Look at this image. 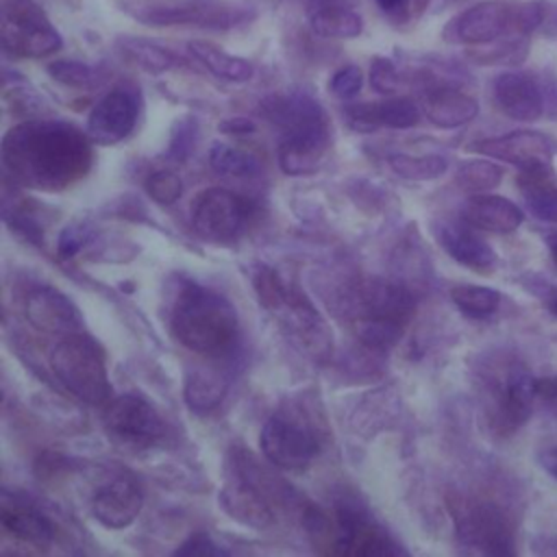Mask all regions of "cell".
<instances>
[{"label":"cell","mask_w":557,"mask_h":557,"mask_svg":"<svg viewBox=\"0 0 557 557\" xmlns=\"http://www.w3.org/2000/svg\"><path fill=\"white\" fill-rule=\"evenodd\" d=\"M148 196L159 205H174L183 194V181L172 170H157L144 183Z\"/></svg>","instance_id":"38"},{"label":"cell","mask_w":557,"mask_h":557,"mask_svg":"<svg viewBox=\"0 0 557 557\" xmlns=\"http://www.w3.org/2000/svg\"><path fill=\"white\" fill-rule=\"evenodd\" d=\"M494 100L498 109L520 122H533L544 113L540 83L524 72H503L494 81Z\"/></svg>","instance_id":"22"},{"label":"cell","mask_w":557,"mask_h":557,"mask_svg":"<svg viewBox=\"0 0 557 557\" xmlns=\"http://www.w3.org/2000/svg\"><path fill=\"white\" fill-rule=\"evenodd\" d=\"M48 74L52 81L65 85V87H76V89H96L104 78L107 72L100 67L74 61V59H57L48 65Z\"/></svg>","instance_id":"36"},{"label":"cell","mask_w":557,"mask_h":557,"mask_svg":"<svg viewBox=\"0 0 557 557\" xmlns=\"http://www.w3.org/2000/svg\"><path fill=\"white\" fill-rule=\"evenodd\" d=\"M228 392V376L215 366H191L185 372L183 398L196 413L213 411Z\"/></svg>","instance_id":"29"},{"label":"cell","mask_w":557,"mask_h":557,"mask_svg":"<svg viewBox=\"0 0 557 557\" xmlns=\"http://www.w3.org/2000/svg\"><path fill=\"white\" fill-rule=\"evenodd\" d=\"M400 416V396L394 387H379L366 394L350 413V424L361 437L389 429Z\"/></svg>","instance_id":"28"},{"label":"cell","mask_w":557,"mask_h":557,"mask_svg":"<svg viewBox=\"0 0 557 557\" xmlns=\"http://www.w3.org/2000/svg\"><path fill=\"white\" fill-rule=\"evenodd\" d=\"M457 540L485 555H511L513 533L503 509L490 500L457 498L450 503Z\"/></svg>","instance_id":"10"},{"label":"cell","mask_w":557,"mask_h":557,"mask_svg":"<svg viewBox=\"0 0 557 557\" xmlns=\"http://www.w3.org/2000/svg\"><path fill=\"white\" fill-rule=\"evenodd\" d=\"M209 163L218 174L226 176H255L259 174V161L244 148L231 144H213L209 152Z\"/></svg>","instance_id":"34"},{"label":"cell","mask_w":557,"mask_h":557,"mask_svg":"<svg viewBox=\"0 0 557 557\" xmlns=\"http://www.w3.org/2000/svg\"><path fill=\"white\" fill-rule=\"evenodd\" d=\"M87 244V228H81V226H65L59 235V242H57V250L63 259H70L74 257L83 246Z\"/></svg>","instance_id":"43"},{"label":"cell","mask_w":557,"mask_h":557,"mask_svg":"<svg viewBox=\"0 0 557 557\" xmlns=\"http://www.w3.org/2000/svg\"><path fill=\"white\" fill-rule=\"evenodd\" d=\"M450 300L468 318H487L500 305V294L485 285H455L450 287Z\"/></svg>","instance_id":"33"},{"label":"cell","mask_w":557,"mask_h":557,"mask_svg":"<svg viewBox=\"0 0 557 557\" xmlns=\"http://www.w3.org/2000/svg\"><path fill=\"white\" fill-rule=\"evenodd\" d=\"M503 181V168L487 159H472L457 168L455 183L466 191H492Z\"/></svg>","instance_id":"37"},{"label":"cell","mask_w":557,"mask_h":557,"mask_svg":"<svg viewBox=\"0 0 557 557\" xmlns=\"http://www.w3.org/2000/svg\"><path fill=\"white\" fill-rule=\"evenodd\" d=\"M141 94L135 85H120L104 94L87 115V135L94 144L113 146L124 141L137 126Z\"/></svg>","instance_id":"14"},{"label":"cell","mask_w":557,"mask_h":557,"mask_svg":"<svg viewBox=\"0 0 557 557\" xmlns=\"http://www.w3.org/2000/svg\"><path fill=\"white\" fill-rule=\"evenodd\" d=\"M537 398L557 413V376L537 381Z\"/></svg>","instance_id":"44"},{"label":"cell","mask_w":557,"mask_h":557,"mask_svg":"<svg viewBox=\"0 0 557 557\" xmlns=\"http://www.w3.org/2000/svg\"><path fill=\"white\" fill-rule=\"evenodd\" d=\"M24 315L41 333L70 335L83 329L78 307L61 289L52 285H37L24 298Z\"/></svg>","instance_id":"19"},{"label":"cell","mask_w":557,"mask_h":557,"mask_svg":"<svg viewBox=\"0 0 557 557\" xmlns=\"http://www.w3.org/2000/svg\"><path fill=\"white\" fill-rule=\"evenodd\" d=\"M259 446L274 468L302 470L318 457L320 435L305 409L285 405L265 420Z\"/></svg>","instance_id":"8"},{"label":"cell","mask_w":557,"mask_h":557,"mask_svg":"<svg viewBox=\"0 0 557 557\" xmlns=\"http://www.w3.org/2000/svg\"><path fill=\"white\" fill-rule=\"evenodd\" d=\"M440 246L463 268L474 272H490L496 268L494 248L481 239L468 222H442L435 228Z\"/></svg>","instance_id":"23"},{"label":"cell","mask_w":557,"mask_h":557,"mask_svg":"<svg viewBox=\"0 0 557 557\" xmlns=\"http://www.w3.org/2000/svg\"><path fill=\"white\" fill-rule=\"evenodd\" d=\"M553 313H555V315H557V300H555V302H553Z\"/></svg>","instance_id":"49"},{"label":"cell","mask_w":557,"mask_h":557,"mask_svg":"<svg viewBox=\"0 0 557 557\" xmlns=\"http://www.w3.org/2000/svg\"><path fill=\"white\" fill-rule=\"evenodd\" d=\"M394 174L407 181H433L442 176L448 168V161L440 154H389L387 159Z\"/></svg>","instance_id":"35"},{"label":"cell","mask_w":557,"mask_h":557,"mask_svg":"<svg viewBox=\"0 0 557 557\" xmlns=\"http://www.w3.org/2000/svg\"><path fill=\"white\" fill-rule=\"evenodd\" d=\"M550 255H553V261H555V265H557V235L555 237H550Z\"/></svg>","instance_id":"48"},{"label":"cell","mask_w":557,"mask_h":557,"mask_svg":"<svg viewBox=\"0 0 557 557\" xmlns=\"http://www.w3.org/2000/svg\"><path fill=\"white\" fill-rule=\"evenodd\" d=\"M309 24L320 37L355 39L363 30L361 15L348 0H305Z\"/></svg>","instance_id":"27"},{"label":"cell","mask_w":557,"mask_h":557,"mask_svg":"<svg viewBox=\"0 0 557 557\" xmlns=\"http://www.w3.org/2000/svg\"><path fill=\"white\" fill-rule=\"evenodd\" d=\"M348 120L359 131L374 128H411L420 120V107L411 98H392L383 102L348 107Z\"/></svg>","instance_id":"26"},{"label":"cell","mask_w":557,"mask_h":557,"mask_svg":"<svg viewBox=\"0 0 557 557\" xmlns=\"http://www.w3.org/2000/svg\"><path fill=\"white\" fill-rule=\"evenodd\" d=\"M0 520L4 531L35 548H48L54 542V522L30 500L4 490Z\"/></svg>","instance_id":"21"},{"label":"cell","mask_w":557,"mask_h":557,"mask_svg":"<svg viewBox=\"0 0 557 557\" xmlns=\"http://www.w3.org/2000/svg\"><path fill=\"white\" fill-rule=\"evenodd\" d=\"M537 398V379L524 368H511L498 376L490 387V420L498 433H511L520 429L533 409Z\"/></svg>","instance_id":"15"},{"label":"cell","mask_w":557,"mask_h":557,"mask_svg":"<svg viewBox=\"0 0 557 557\" xmlns=\"http://www.w3.org/2000/svg\"><path fill=\"white\" fill-rule=\"evenodd\" d=\"M248 11L215 0H189L174 7H148L137 11V20L148 26H198V28H233L246 22Z\"/></svg>","instance_id":"17"},{"label":"cell","mask_w":557,"mask_h":557,"mask_svg":"<svg viewBox=\"0 0 557 557\" xmlns=\"http://www.w3.org/2000/svg\"><path fill=\"white\" fill-rule=\"evenodd\" d=\"M63 46L59 30L35 0H9L2 9V48L13 57L39 59Z\"/></svg>","instance_id":"11"},{"label":"cell","mask_w":557,"mask_h":557,"mask_svg":"<svg viewBox=\"0 0 557 557\" xmlns=\"http://www.w3.org/2000/svg\"><path fill=\"white\" fill-rule=\"evenodd\" d=\"M170 331L187 350L220 359L237 346L239 318L233 302L220 292L183 281L170 305Z\"/></svg>","instance_id":"3"},{"label":"cell","mask_w":557,"mask_h":557,"mask_svg":"<svg viewBox=\"0 0 557 557\" xmlns=\"http://www.w3.org/2000/svg\"><path fill=\"white\" fill-rule=\"evenodd\" d=\"M472 152L494 157L500 161H507L520 170L533 168V165H546L553 157V144L550 139L540 131H511L498 137H485L481 141L470 144Z\"/></svg>","instance_id":"20"},{"label":"cell","mask_w":557,"mask_h":557,"mask_svg":"<svg viewBox=\"0 0 557 557\" xmlns=\"http://www.w3.org/2000/svg\"><path fill=\"white\" fill-rule=\"evenodd\" d=\"M420 107L426 120L440 128H459L479 115V102L448 85L429 87Z\"/></svg>","instance_id":"24"},{"label":"cell","mask_w":557,"mask_h":557,"mask_svg":"<svg viewBox=\"0 0 557 557\" xmlns=\"http://www.w3.org/2000/svg\"><path fill=\"white\" fill-rule=\"evenodd\" d=\"M505 33H513V4L503 0H485L453 17L444 26L442 35L450 44L481 46L503 37Z\"/></svg>","instance_id":"18"},{"label":"cell","mask_w":557,"mask_h":557,"mask_svg":"<svg viewBox=\"0 0 557 557\" xmlns=\"http://www.w3.org/2000/svg\"><path fill=\"white\" fill-rule=\"evenodd\" d=\"M115 44L124 52V57H128L135 65L144 67L150 74H161L165 70L181 65V59L172 50H168L165 46H161L157 41L124 35V37H117Z\"/></svg>","instance_id":"32"},{"label":"cell","mask_w":557,"mask_h":557,"mask_svg":"<svg viewBox=\"0 0 557 557\" xmlns=\"http://www.w3.org/2000/svg\"><path fill=\"white\" fill-rule=\"evenodd\" d=\"M189 209L194 231L213 244L235 242L252 215V205L224 187L202 189L196 194Z\"/></svg>","instance_id":"12"},{"label":"cell","mask_w":557,"mask_h":557,"mask_svg":"<svg viewBox=\"0 0 557 557\" xmlns=\"http://www.w3.org/2000/svg\"><path fill=\"white\" fill-rule=\"evenodd\" d=\"M518 187L535 218L544 222H557V187L550 163L520 170Z\"/></svg>","instance_id":"30"},{"label":"cell","mask_w":557,"mask_h":557,"mask_svg":"<svg viewBox=\"0 0 557 557\" xmlns=\"http://www.w3.org/2000/svg\"><path fill=\"white\" fill-rule=\"evenodd\" d=\"M272 481L257 468L248 450L231 453V474L220 490V507L250 529H268L276 520Z\"/></svg>","instance_id":"7"},{"label":"cell","mask_w":557,"mask_h":557,"mask_svg":"<svg viewBox=\"0 0 557 557\" xmlns=\"http://www.w3.org/2000/svg\"><path fill=\"white\" fill-rule=\"evenodd\" d=\"M144 507L139 481L128 470H113L96 485L89 498L91 516L107 529L128 527Z\"/></svg>","instance_id":"16"},{"label":"cell","mask_w":557,"mask_h":557,"mask_svg":"<svg viewBox=\"0 0 557 557\" xmlns=\"http://www.w3.org/2000/svg\"><path fill=\"white\" fill-rule=\"evenodd\" d=\"M263 117L278 128V163L289 176H307L331 148V122L324 107L307 91L270 96Z\"/></svg>","instance_id":"2"},{"label":"cell","mask_w":557,"mask_h":557,"mask_svg":"<svg viewBox=\"0 0 557 557\" xmlns=\"http://www.w3.org/2000/svg\"><path fill=\"white\" fill-rule=\"evenodd\" d=\"M102 424L109 437L131 450H148L168 435V424L154 405L141 394H122L104 405Z\"/></svg>","instance_id":"9"},{"label":"cell","mask_w":557,"mask_h":557,"mask_svg":"<svg viewBox=\"0 0 557 557\" xmlns=\"http://www.w3.org/2000/svg\"><path fill=\"white\" fill-rule=\"evenodd\" d=\"M189 54L213 76L228 81V83H246L252 78L255 67L250 61L224 52L220 46L205 41V39H191L187 41Z\"/></svg>","instance_id":"31"},{"label":"cell","mask_w":557,"mask_h":557,"mask_svg":"<svg viewBox=\"0 0 557 557\" xmlns=\"http://www.w3.org/2000/svg\"><path fill=\"white\" fill-rule=\"evenodd\" d=\"M174 553L176 555H226V548L218 546L207 533H196L187 537Z\"/></svg>","instance_id":"42"},{"label":"cell","mask_w":557,"mask_h":557,"mask_svg":"<svg viewBox=\"0 0 557 557\" xmlns=\"http://www.w3.org/2000/svg\"><path fill=\"white\" fill-rule=\"evenodd\" d=\"M50 368L57 381L81 403L107 405L111 400V383L102 346L87 333L63 335L52 352Z\"/></svg>","instance_id":"6"},{"label":"cell","mask_w":557,"mask_h":557,"mask_svg":"<svg viewBox=\"0 0 557 557\" xmlns=\"http://www.w3.org/2000/svg\"><path fill=\"white\" fill-rule=\"evenodd\" d=\"M342 302L355 337L372 350L394 346L416 309V298L405 285L376 276L352 283Z\"/></svg>","instance_id":"4"},{"label":"cell","mask_w":557,"mask_h":557,"mask_svg":"<svg viewBox=\"0 0 557 557\" xmlns=\"http://www.w3.org/2000/svg\"><path fill=\"white\" fill-rule=\"evenodd\" d=\"M540 463H542V468H544L550 476L557 479V446L544 450V453L540 455Z\"/></svg>","instance_id":"46"},{"label":"cell","mask_w":557,"mask_h":557,"mask_svg":"<svg viewBox=\"0 0 557 557\" xmlns=\"http://www.w3.org/2000/svg\"><path fill=\"white\" fill-rule=\"evenodd\" d=\"M326 531H331V540H333L331 553L366 555V557L403 553V548L387 535V531L352 503H339V507L335 509L333 522L329 520Z\"/></svg>","instance_id":"13"},{"label":"cell","mask_w":557,"mask_h":557,"mask_svg":"<svg viewBox=\"0 0 557 557\" xmlns=\"http://www.w3.org/2000/svg\"><path fill=\"white\" fill-rule=\"evenodd\" d=\"M198 137V122L194 117H185L178 120L172 128V139H170V150L168 154H172V159H185L189 154V150H194Z\"/></svg>","instance_id":"40"},{"label":"cell","mask_w":557,"mask_h":557,"mask_svg":"<svg viewBox=\"0 0 557 557\" xmlns=\"http://www.w3.org/2000/svg\"><path fill=\"white\" fill-rule=\"evenodd\" d=\"M4 172L24 187L61 191L87 176L94 150L87 133L65 120H28L2 137Z\"/></svg>","instance_id":"1"},{"label":"cell","mask_w":557,"mask_h":557,"mask_svg":"<svg viewBox=\"0 0 557 557\" xmlns=\"http://www.w3.org/2000/svg\"><path fill=\"white\" fill-rule=\"evenodd\" d=\"M413 0H376V4L385 11V13H398V11H403V9H407L409 4H411Z\"/></svg>","instance_id":"47"},{"label":"cell","mask_w":557,"mask_h":557,"mask_svg":"<svg viewBox=\"0 0 557 557\" xmlns=\"http://www.w3.org/2000/svg\"><path fill=\"white\" fill-rule=\"evenodd\" d=\"M461 220L481 231L511 233L522 224L524 215L522 209L509 198L494 194H474L463 202Z\"/></svg>","instance_id":"25"},{"label":"cell","mask_w":557,"mask_h":557,"mask_svg":"<svg viewBox=\"0 0 557 557\" xmlns=\"http://www.w3.org/2000/svg\"><path fill=\"white\" fill-rule=\"evenodd\" d=\"M218 128L220 133H226V135H246L255 131V122L248 117H228V120H222Z\"/></svg>","instance_id":"45"},{"label":"cell","mask_w":557,"mask_h":557,"mask_svg":"<svg viewBox=\"0 0 557 557\" xmlns=\"http://www.w3.org/2000/svg\"><path fill=\"white\" fill-rule=\"evenodd\" d=\"M368 83L376 94H394L400 85V74L396 65L385 57H374L368 70Z\"/></svg>","instance_id":"39"},{"label":"cell","mask_w":557,"mask_h":557,"mask_svg":"<svg viewBox=\"0 0 557 557\" xmlns=\"http://www.w3.org/2000/svg\"><path fill=\"white\" fill-rule=\"evenodd\" d=\"M252 287L259 305L270 311L302 352L318 361L329 357L333 335L324 318L296 283L285 281V276L270 265H257L252 272Z\"/></svg>","instance_id":"5"},{"label":"cell","mask_w":557,"mask_h":557,"mask_svg":"<svg viewBox=\"0 0 557 557\" xmlns=\"http://www.w3.org/2000/svg\"><path fill=\"white\" fill-rule=\"evenodd\" d=\"M363 87V74L357 65H346V67H339L333 78L329 81V89L342 98V100H350L355 98Z\"/></svg>","instance_id":"41"}]
</instances>
